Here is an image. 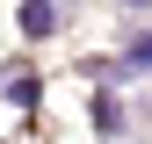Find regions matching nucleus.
<instances>
[{
	"label": "nucleus",
	"mask_w": 152,
	"mask_h": 144,
	"mask_svg": "<svg viewBox=\"0 0 152 144\" xmlns=\"http://www.w3.org/2000/svg\"><path fill=\"white\" fill-rule=\"evenodd\" d=\"M58 29V7L51 0H22V36H51Z\"/></svg>",
	"instance_id": "nucleus-1"
},
{
	"label": "nucleus",
	"mask_w": 152,
	"mask_h": 144,
	"mask_svg": "<svg viewBox=\"0 0 152 144\" xmlns=\"http://www.w3.org/2000/svg\"><path fill=\"white\" fill-rule=\"evenodd\" d=\"M123 72H152V36H138V43L123 50Z\"/></svg>",
	"instance_id": "nucleus-2"
},
{
	"label": "nucleus",
	"mask_w": 152,
	"mask_h": 144,
	"mask_svg": "<svg viewBox=\"0 0 152 144\" xmlns=\"http://www.w3.org/2000/svg\"><path fill=\"white\" fill-rule=\"evenodd\" d=\"M123 7H152V0H123Z\"/></svg>",
	"instance_id": "nucleus-3"
}]
</instances>
